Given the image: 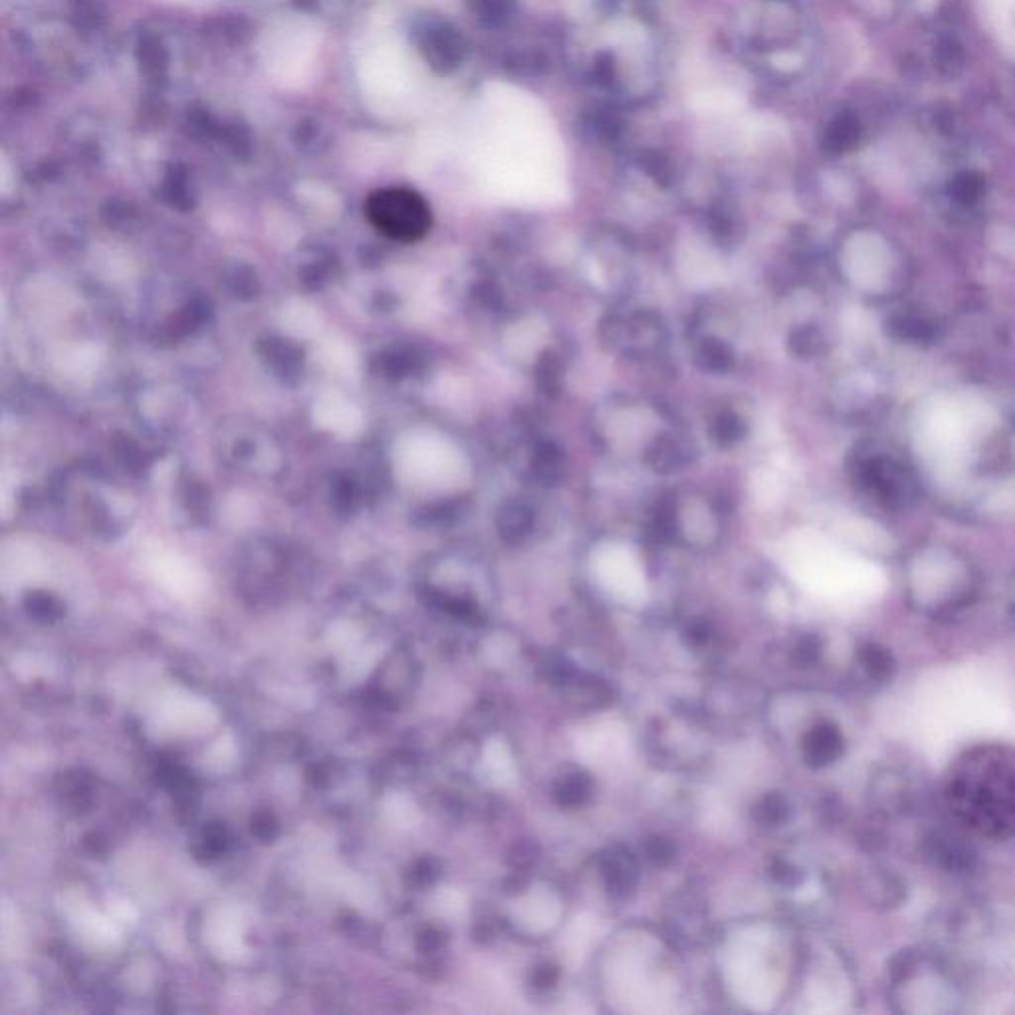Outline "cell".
<instances>
[{"instance_id":"e0dca14e","label":"cell","mask_w":1015,"mask_h":1015,"mask_svg":"<svg viewBox=\"0 0 1015 1015\" xmlns=\"http://www.w3.org/2000/svg\"><path fill=\"white\" fill-rule=\"evenodd\" d=\"M589 795H591V780L579 772L565 776L558 786V799L562 805L569 807L581 805L589 799Z\"/></svg>"},{"instance_id":"ac0fdd59","label":"cell","mask_w":1015,"mask_h":1015,"mask_svg":"<svg viewBox=\"0 0 1015 1015\" xmlns=\"http://www.w3.org/2000/svg\"><path fill=\"white\" fill-rule=\"evenodd\" d=\"M686 460L684 445L678 443L677 439H665L657 445V449L651 452V464L655 470H677Z\"/></svg>"},{"instance_id":"9c48e42d","label":"cell","mask_w":1015,"mask_h":1015,"mask_svg":"<svg viewBox=\"0 0 1015 1015\" xmlns=\"http://www.w3.org/2000/svg\"><path fill=\"white\" fill-rule=\"evenodd\" d=\"M857 665L865 678L875 684H885L895 677L897 661L893 653L879 643H865L857 651Z\"/></svg>"},{"instance_id":"3957f363","label":"cell","mask_w":1015,"mask_h":1015,"mask_svg":"<svg viewBox=\"0 0 1015 1015\" xmlns=\"http://www.w3.org/2000/svg\"><path fill=\"white\" fill-rule=\"evenodd\" d=\"M863 484L887 506H903L914 494V482L904 466L891 458L873 456L861 464Z\"/></svg>"},{"instance_id":"30bf717a","label":"cell","mask_w":1015,"mask_h":1015,"mask_svg":"<svg viewBox=\"0 0 1015 1015\" xmlns=\"http://www.w3.org/2000/svg\"><path fill=\"white\" fill-rule=\"evenodd\" d=\"M532 526H534L532 510L522 502L512 500L498 510V530L506 542L514 544L524 540L530 534Z\"/></svg>"},{"instance_id":"52a82bcc","label":"cell","mask_w":1015,"mask_h":1015,"mask_svg":"<svg viewBox=\"0 0 1015 1015\" xmlns=\"http://www.w3.org/2000/svg\"><path fill=\"white\" fill-rule=\"evenodd\" d=\"M425 46L427 58L441 72L454 70L466 56V42L451 26H437L429 30Z\"/></svg>"},{"instance_id":"6da1fadb","label":"cell","mask_w":1015,"mask_h":1015,"mask_svg":"<svg viewBox=\"0 0 1015 1015\" xmlns=\"http://www.w3.org/2000/svg\"><path fill=\"white\" fill-rule=\"evenodd\" d=\"M944 799L970 833L1004 841L1015 837V748L980 744L960 754L948 770Z\"/></svg>"},{"instance_id":"2e32d148","label":"cell","mask_w":1015,"mask_h":1015,"mask_svg":"<svg viewBox=\"0 0 1015 1015\" xmlns=\"http://www.w3.org/2000/svg\"><path fill=\"white\" fill-rule=\"evenodd\" d=\"M950 195L954 197V201H958L962 205L976 203L984 195V179H982V175L974 173V171L960 173L958 177H954V181L950 185Z\"/></svg>"},{"instance_id":"9a60e30c","label":"cell","mask_w":1015,"mask_h":1015,"mask_svg":"<svg viewBox=\"0 0 1015 1015\" xmlns=\"http://www.w3.org/2000/svg\"><path fill=\"white\" fill-rule=\"evenodd\" d=\"M746 433H748V427H746L744 419L738 417L736 413H722L714 421V427H712V435H714L716 443L722 447L736 445L738 441H742L746 437Z\"/></svg>"},{"instance_id":"484cf974","label":"cell","mask_w":1015,"mask_h":1015,"mask_svg":"<svg viewBox=\"0 0 1015 1015\" xmlns=\"http://www.w3.org/2000/svg\"><path fill=\"white\" fill-rule=\"evenodd\" d=\"M558 980V970L554 966H542L534 972V986L540 988V990H548L556 984Z\"/></svg>"},{"instance_id":"ffe728a7","label":"cell","mask_w":1015,"mask_h":1015,"mask_svg":"<svg viewBox=\"0 0 1015 1015\" xmlns=\"http://www.w3.org/2000/svg\"><path fill=\"white\" fill-rule=\"evenodd\" d=\"M758 819L764 823V825H780L788 819L790 815V807H788V801L782 797V795H768L760 805H758Z\"/></svg>"},{"instance_id":"5bb4252c","label":"cell","mask_w":1015,"mask_h":1015,"mask_svg":"<svg viewBox=\"0 0 1015 1015\" xmlns=\"http://www.w3.org/2000/svg\"><path fill=\"white\" fill-rule=\"evenodd\" d=\"M889 332L891 336L895 338L904 339V341H914V343H920V341H930L934 338V326L930 322H926L924 318H918V316H895L889 320Z\"/></svg>"},{"instance_id":"ba28073f","label":"cell","mask_w":1015,"mask_h":1015,"mask_svg":"<svg viewBox=\"0 0 1015 1015\" xmlns=\"http://www.w3.org/2000/svg\"><path fill=\"white\" fill-rule=\"evenodd\" d=\"M861 141V123L853 113H839L823 131V151L829 155H843L857 147Z\"/></svg>"},{"instance_id":"8fae6325","label":"cell","mask_w":1015,"mask_h":1015,"mask_svg":"<svg viewBox=\"0 0 1015 1015\" xmlns=\"http://www.w3.org/2000/svg\"><path fill=\"white\" fill-rule=\"evenodd\" d=\"M605 877L607 887L615 895L625 897L637 883V865L629 853L613 851L605 857Z\"/></svg>"},{"instance_id":"8992f818","label":"cell","mask_w":1015,"mask_h":1015,"mask_svg":"<svg viewBox=\"0 0 1015 1015\" xmlns=\"http://www.w3.org/2000/svg\"><path fill=\"white\" fill-rule=\"evenodd\" d=\"M873 803L885 815H903L914 803V791L901 772L885 770L873 782Z\"/></svg>"},{"instance_id":"277c9868","label":"cell","mask_w":1015,"mask_h":1015,"mask_svg":"<svg viewBox=\"0 0 1015 1015\" xmlns=\"http://www.w3.org/2000/svg\"><path fill=\"white\" fill-rule=\"evenodd\" d=\"M922 853L928 863L946 873L970 875L978 869L976 851L960 837L946 831H934L926 835L922 841Z\"/></svg>"},{"instance_id":"cb8c5ba5","label":"cell","mask_w":1015,"mask_h":1015,"mask_svg":"<svg viewBox=\"0 0 1015 1015\" xmlns=\"http://www.w3.org/2000/svg\"><path fill=\"white\" fill-rule=\"evenodd\" d=\"M774 877L786 887H797L803 881V873L788 861H778L774 865Z\"/></svg>"},{"instance_id":"603a6c76","label":"cell","mask_w":1015,"mask_h":1015,"mask_svg":"<svg viewBox=\"0 0 1015 1015\" xmlns=\"http://www.w3.org/2000/svg\"><path fill=\"white\" fill-rule=\"evenodd\" d=\"M560 466H562V458H560L558 451H554L550 445H544L536 454V472L544 480H554L556 474L560 472Z\"/></svg>"},{"instance_id":"7a4b0ae2","label":"cell","mask_w":1015,"mask_h":1015,"mask_svg":"<svg viewBox=\"0 0 1015 1015\" xmlns=\"http://www.w3.org/2000/svg\"><path fill=\"white\" fill-rule=\"evenodd\" d=\"M369 223L381 234L399 240L415 242L423 238L433 225L427 201L405 187H389L375 191L365 205Z\"/></svg>"},{"instance_id":"7402d4cb","label":"cell","mask_w":1015,"mask_h":1015,"mask_svg":"<svg viewBox=\"0 0 1015 1015\" xmlns=\"http://www.w3.org/2000/svg\"><path fill=\"white\" fill-rule=\"evenodd\" d=\"M821 651H823V645L817 637H803L793 649V661L801 667H811V665L819 663Z\"/></svg>"},{"instance_id":"4fadbf2b","label":"cell","mask_w":1015,"mask_h":1015,"mask_svg":"<svg viewBox=\"0 0 1015 1015\" xmlns=\"http://www.w3.org/2000/svg\"><path fill=\"white\" fill-rule=\"evenodd\" d=\"M468 4L480 22L492 28L504 26L516 10V0H468Z\"/></svg>"},{"instance_id":"4316f807","label":"cell","mask_w":1015,"mask_h":1015,"mask_svg":"<svg viewBox=\"0 0 1015 1015\" xmlns=\"http://www.w3.org/2000/svg\"><path fill=\"white\" fill-rule=\"evenodd\" d=\"M595 76H597V82L599 84H611L613 82V62L611 58L607 56V62H601V58L597 60L595 64Z\"/></svg>"},{"instance_id":"d6986e66","label":"cell","mask_w":1015,"mask_h":1015,"mask_svg":"<svg viewBox=\"0 0 1015 1015\" xmlns=\"http://www.w3.org/2000/svg\"><path fill=\"white\" fill-rule=\"evenodd\" d=\"M936 62H938V68L944 76H956L962 66H964V50L962 46L952 40V38H946L938 44V52H936Z\"/></svg>"},{"instance_id":"7c38bea8","label":"cell","mask_w":1015,"mask_h":1015,"mask_svg":"<svg viewBox=\"0 0 1015 1015\" xmlns=\"http://www.w3.org/2000/svg\"><path fill=\"white\" fill-rule=\"evenodd\" d=\"M696 361L704 371L724 373L732 367L734 353L720 339H704L696 351Z\"/></svg>"},{"instance_id":"44dd1931","label":"cell","mask_w":1015,"mask_h":1015,"mask_svg":"<svg viewBox=\"0 0 1015 1015\" xmlns=\"http://www.w3.org/2000/svg\"><path fill=\"white\" fill-rule=\"evenodd\" d=\"M791 349L797 353V355H815L821 351L823 347V338L817 330L813 328H803V330H797L793 336H791Z\"/></svg>"},{"instance_id":"5b68a950","label":"cell","mask_w":1015,"mask_h":1015,"mask_svg":"<svg viewBox=\"0 0 1015 1015\" xmlns=\"http://www.w3.org/2000/svg\"><path fill=\"white\" fill-rule=\"evenodd\" d=\"M845 754V736L833 722H819L803 740L805 762L813 768H825L841 760Z\"/></svg>"},{"instance_id":"d4e9b609","label":"cell","mask_w":1015,"mask_h":1015,"mask_svg":"<svg viewBox=\"0 0 1015 1015\" xmlns=\"http://www.w3.org/2000/svg\"><path fill=\"white\" fill-rule=\"evenodd\" d=\"M647 853H649V857L655 863L663 865V863H669L673 859V845L669 841H665V839H653L649 843V847H647Z\"/></svg>"}]
</instances>
